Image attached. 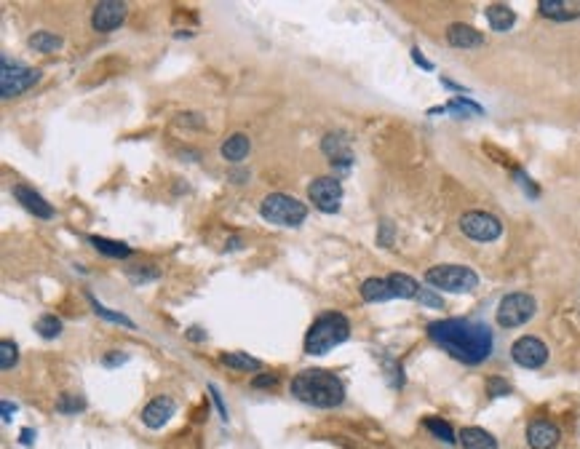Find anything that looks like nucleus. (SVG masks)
Wrapping results in <instances>:
<instances>
[{
    "label": "nucleus",
    "instance_id": "nucleus-37",
    "mask_svg": "<svg viewBox=\"0 0 580 449\" xmlns=\"http://www.w3.org/2000/svg\"><path fill=\"white\" fill-rule=\"evenodd\" d=\"M209 396H211V401H214V407H217V412H219V417L228 423L230 420V414H228V407H225V401H222V396H219V390H217V385H209Z\"/></svg>",
    "mask_w": 580,
    "mask_h": 449
},
{
    "label": "nucleus",
    "instance_id": "nucleus-23",
    "mask_svg": "<svg viewBox=\"0 0 580 449\" xmlns=\"http://www.w3.org/2000/svg\"><path fill=\"white\" fill-rule=\"evenodd\" d=\"M439 112H452L455 118H463V121H465L468 115H484V107L482 105H476L473 99L458 97V99H452L447 107H434L431 110V115H439Z\"/></svg>",
    "mask_w": 580,
    "mask_h": 449
},
{
    "label": "nucleus",
    "instance_id": "nucleus-19",
    "mask_svg": "<svg viewBox=\"0 0 580 449\" xmlns=\"http://www.w3.org/2000/svg\"><path fill=\"white\" fill-rule=\"evenodd\" d=\"M249 150H252V139H249L246 134H233V136H228V139L222 142V147H219L222 158L230 161V163H241V161L249 156Z\"/></svg>",
    "mask_w": 580,
    "mask_h": 449
},
{
    "label": "nucleus",
    "instance_id": "nucleus-8",
    "mask_svg": "<svg viewBox=\"0 0 580 449\" xmlns=\"http://www.w3.org/2000/svg\"><path fill=\"white\" fill-rule=\"evenodd\" d=\"M460 231H463V235H468L471 241L492 243L503 235V222L495 214H489V211H465L460 217Z\"/></svg>",
    "mask_w": 580,
    "mask_h": 449
},
{
    "label": "nucleus",
    "instance_id": "nucleus-12",
    "mask_svg": "<svg viewBox=\"0 0 580 449\" xmlns=\"http://www.w3.org/2000/svg\"><path fill=\"white\" fill-rule=\"evenodd\" d=\"M562 441V431L559 425L543 417H535L527 423V444L532 449H554Z\"/></svg>",
    "mask_w": 580,
    "mask_h": 449
},
{
    "label": "nucleus",
    "instance_id": "nucleus-3",
    "mask_svg": "<svg viewBox=\"0 0 580 449\" xmlns=\"http://www.w3.org/2000/svg\"><path fill=\"white\" fill-rule=\"evenodd\" d=\"M348 337H351V321L340 310H324L305 334V353L324 356V353L335 351L337 345H342Z\"/></svg>",
    "mask_w": 580,
    "mask_h": 449
},
{
    "label": "nucleus",
    "instance_id": "nucleus-39",
    "mask_svg": "<svg viewBox=\"0 0 580 449\" xmlns=\"http://www.w3.org/2000/svg\"><path fill=\"white\" fill-rule=\"evenodd\" d=\"M177 121H180L182 126H193V129H204L206 126L204 115H198V112H182Z\"/></svg>",
    "mask_w": 580,
    "mask_h": 449
},
{
    "label": "nucleus",
    "instance_id": "nucleus-14",
    "mask_svg": "<svg viewBox=\"0 0 580 449\" xmlns=\"http://www.w3.org/2000/svg\"><path fill=\"white\" fill-rule=\"evenodd\" d=\"M174 412H177L174 399H169V396H156V399L142 409V423H145L147 428L158 431V428H163V425L169 423L171 417H174Z\"/></svg>",
    "mask_w": 580,
    "mask_h": 449
},
{
    "label": "nucleus",
    "instance_id": "nucleus-40",
    "mask_svg": "<svg viewBox=\"0 0 580 449\" xmlns=\"http://www.w3.org/2000/svg\"><path fill=\"white\" fill-rule=\"evenodd\" d=\"M252 385H254V388H276V385H278V375H273V372H270V375L254 377Z\"/></svg>",
    "mask_w": 580,
    "mask_h": 449
},
{
    "label": "nucleus",
    "instance_id": "nucleus-6",
    "mask_svg": "<svg viewBox=\"0 0 580 449\" xmlns=\"http://www.w3.org/2000/svg\"><path fill=\"white\" fill-rule=\"evenodd\" d=\"M535 313H538V303H535L532 294H527V291H511V294H506L497 303L495 318L503 329H516L524 327L527 321H532Z\"/></svg>",
    "mask_w": 580,
    "mask_h": 449
},
{
    "label": "nucleus",
    "instance_id": "nucleus-32",
    "mask_svg": "<svg viewBox=\"0 0 580 449\" xmlns=\"http://www.w3.org/2000/svg\"><path fill=\"white\" fill-rule=\"evenodd\" d=\"M487 396H489V399H503V396H511V385L506 383V377H500V375L487 377Z\"/></svg>",
    "mask_w": 580,
    "mask_h": 449
},
{
    "label": "nucleus",
    "instance_id": "nucleus-41",
    "mask_svg": "<svg viewBox=\"0 0 580 449\" xmlns=\"http://www.w3.org/2000/svg\"><path fill=\"white\" fill-rule=\"evenodd\" d=\"M412 59H414V64H420L423 70H428V73L434 70V64H431V62L425 59V57H423V51H420V49H412Z\"/></svg>",
    "mask_w": 580,
    "mask_h": 449
},
{
    "label": "nucleus",
    "instance_id": "nucleus-44",
    "mask_svg": "<svg viewBox=\"0 0 580 449\" xmlns=\"http://www.w3.org/2000/svg\"><path fill=\"white\" fill-rule=\"evenodd\" d=\"M33 438H35V431H33V428H25V431H22V433H19V441H22V444H33Z\"/></svg>",
    "mask_w": 580,
    "mask_h": 449
},
{
    "label": "nucleus",
    "instance_id": "nucleus-45",
    "mask_svg": "<svg viewBox=\"0 0 580 449\" xmlns=\"http://www.w3.org/2000/svg\"><path fill=\"white\" fill-rule=\"evenodd\" d=\"M13 412H16V407H11L8 401H3V420H6V423H11Z\"/></svg>",
    "mask_w": 580,
    "mask_h": 449
},
{
    "label": "nucleus",
    "instance_id": "nucleus-34",
    "mask_svg": "<svg viewBox=\"0 0 580 449\" xmlns=\"http://www.w3.org/2000/svg\"><path fill=\"white\" fill-rule=\"evenodd\" d=\"M393 238H396L393 222H390V219H380V228H377V246L390 249V246H393Z\"/></svg>",
    "mask_w": 580,
    "mask_h": 449
},
{
    "label": "nucleus",
    "instance_id": "nucleus-43",
    "mask_svg": "<svg viewBox=\"0 0 580 449\" xmlns=\"http://www.w3.org/2000/svg\"><path fill=\"white\" fill-rule=\"evenodd\" d=\"M246 180H249V171H230V182L241 185L246 182Z\"/></svg>",
    "mask_w": 580,
    "mask_h": 449
},
{
    "label": "nucleus",
    "instance_id": "nucleus-1",
    "mask_svg": "<svg viewBox=\"0 0 580 449\" xmlns=\"http://www.w3.org/2000/svg\"><path fill=\"white\" fill-rule=\"evenodd\" d=\"M425 332L447 356H452L455 361L465 366L484 364L492 356V351H495L492 329L487 327L484 321H473V318H439V321H431Z\"/></svg>",
    "mask_w": 580,
    "mask_h": 449
},
{
    "label": "nucleus",
    "instance_id": "nucleus-21",
    "mask_svg": "<svg viewBox=\"0 0 580 449\" xmlns=\"http://www.w3.org/2000/svg\"><path fill=\"white\" fill-rule=\"evenodd\" d=\"M361 300L364 303H388L393 300V291L388 279H366L361 284Z\"/></svg>",
    "mask_w": 580,
    "mask_h": 449
},
{
    "label": "nucleus",
    "instance_id": "nucleus-11",
    "mask_svg": "<svg viewBox=\"0 0 580 449\" xmlns=\"http://www.w3.org/2000/svg\"><path fill=\"white\" fill-rule=\"evenodd\" d=\"M126 22V3L118 0H102L91 13V27L97 33H112Z\"/></svg>",
    "mask_w": 580,
    "mask_h": 449
},
{
    "label": "nucleus",
    "instance_id": "nucleus-22",
    "mask_svg": "<svg viewBox=\"0 0 580 449\" xmlns=\"http://www.w3.org/2000/svg\"><path fill=\"white\" fill-rule=\"evenodd\" d=\"M388 284H390V291H393V300H417L420 294V286L412 276H404V273H390L388 276Z\"/></svg>",
    "mask_w": 580,
    "mask_h": 449
},
{
    "label": "nucleus",
    "instance_id": "nucleus-36",
    "mask_svg": "<svg viewBox=\"0 0 580 449\" xmlns=\"http://www.w3.org/2000/svg\"><path fill=\"white\" fill-rule=\"evenodd\" d=\"M129 361V353L123 351H108L105 356H102V366H108V369H115V366H121Z\"/></svg>",
    "mask_w": 580,
    "mask_h": 449
},
{
    "label": "nucleus",
    "instance_id": "nucleus-5",
    "mask_svg": "<svg viewBox=\"0 0 580 449\" xmlns=\"http://www.w3.org/2000/svg\"><path fill=\"white\" fill-rule=\"evenodd\" d=\"M425 284L452 294H465L479 286V276L465 265H434L431 270H425Z\"/></svg>",
    "mask_w": 580,
    "mask_h": 449
},
{
    "label": "nucleus",
    "instance_id": "nucleus-25",
    "mask_svg": "<svg viewBox=\"0 0 580 449\" xmlns=\"http://www.w3.org/2000/svg\"><path fill=\"white\" fill-rule=\"evenodd\" d=\"M423 425L434 433L441 444H447V447H455L458 444V436H455V431H452V425L447 423V420H441V417H434V414H428V417H423Z\"/></svg>",
    "mask_w": 580,
    "mask_h": 449
},
{
    "label": "nucleus",
    "instance_id": "nucleus-13",
    "mask_svg": "<svg viewBox=\"0 0 580 449\" xmlns=\"http://www.w3.org/2000/svg\"><path fill=\"white\" fill-rule=\"evenodd\" d=\"M321 150L324 156L332 161V166L337 163L340 169H351L353 163V153H351V142L342 132H329L324 139H321Z\"/></svg>",
    "mask_w": 580,
    "mask_h": 449
},
{
    "label": "nucleus",
    "instance_id": "nucleus-16",
    "mask_svg": "<svg viewBox=\"0 0 580 449\" xmlns=\"http://www.w3.org/2000/svg\"><path fill=\"white\" fill-rule=\"evenodd\" d=\"M538 11L540 16L554 19V22H572V19H580V0H540Z\"/></svg>",
    "mask_w": 580,
    "mask_h": 449
},
{
    "label": "nucleus",
    "instance_id": "nucleus-24",
    "mask_svg": "<svg viewBox=\"0 0 580 449\" xmlns=\"http://www.w3.org/2000/svg\"><path fill=\"white\" fill-rule=\"evenodd\" d=\"M88 243L97 249L99 255L112 257V260H129L132 257V249L121 241H110V238H102V235H88Z\"/></svg>",
    "mask_w": 580,
    "mask_h": 449
},
{
    "label": "nucleus",
    "instance_id": "nucleus-31",
    "mask_svg": "<svg viewBox=\"0 0 580 449\" xmlns=\"http://www.w3.org/2000/svg\"><path fill=\"white\" fill-rule=\"evenodd\" d=\"M19 361V348L13 340H3L0 342V366L3 369H13Z\"/></svg>",
    "mask_w": 580,
    "mask_h": 449
},
{
    "label": "nucleus",
    "instance_id": "nucleus-35",
    "mask_svg": "<svg viewBox=\"0 0 580 449\" xmlns=\"http://www.w3.org/2000/svg\"><path fill=\"white\" fill-rule=\"evenodd\" d=\"M417 303L425 305V308H434V310H444V300L436 294V291L431 289H420V294H417Z\"/></svg>",
    "mask_w": 580,
    "mask_h": 449
},
{
    "label": "nucleus",
    "instance_id": "nucleus-4",
    "mask_svg": "<svg viewBox=\"0 0 580 449\" xmlns=\"http://www.w3.org/2000/svg\"><path fill=\"white\" fill-rule=\"evenodd\" d=\"M260 214L270 225H281V228H300L308 217V206L303 201L291 198L284 193H270L262 198L260 204Z\"/></svg>",
    "mask_w": 580,
    "mask_h": 449
},
{
    "label": "nucleus",
    "instance_id": "nucleus-30",
    "mask_svg": "<svg viewBox=\"0 0 580 449\" xmlns=\"http://www.w3.org/2000/svg\"><path fill=\"white\" fill-rule=\"evenodd\" d=\"M35 329L40 337H46V340H54V337H59L62 334V321L57 316H51V313H46V316H40L35 321Z\"/></svg>",
    "mask_w": 580,
    "mask_h": 449
},
{
    "label": "nucleus",
    "instance_id": "nucleus-27",
    "mask_svg": "<svg viewBox=\"0 0 580 449\" xmlns=\"http://www.w3.org/2000/svg\"><path fill=\"white\" fill-rule=\"evenodd\" d=\"M30 49L40 51V54H51V51H59L62 49V35H57V33H46V30H40V33H35V35H30Z\"/></svg>",
    "mask_w": 580,
    "mask_h": 449
},
{
    "label": "nucleus",
    "instance_id": "nucleus-20",
    "mask_svg": "<svg viewBox=\"0 0 580 449\" xmlns=\"http://www.w3.org/2000/svg\"><path fill=\"white\" fill-rule=\"evenodd\" d=\"M484 13H487V22L495 33H506V30L516 25V11L506 3H492V6H487Z\"/></svg>",
    "mask_w": 580,
    "mask_h": 449
},
{
    "label": "nucleus",
    "instance_id": "nucleus-7",
    "mask_svg": "<svg viewBox=\"0 0 580 449\" xmlns=\"http://www.w3.org/2000/svg\"><path fill=\"white\" fill-rule=\"evenodd\" d=\"M40 81V70L25 67L19 62H11L8 57H3V70H0V97L13 99L19 94H25L27 88Z\"/></svg>",
    "mask_w": 580,
    "mask_h": 449
},
{
    "label": "nucleus",
    "instance_id": "nucleus-18",
    "mask_svg": "<svg viewBox=\"0 0 580 449\" xmlns=\"http://www.w3.org/2000/svg\"><path fill=\"white\" fill-rule=\"evenodd\" d=\"M458 444L463 449H497V438L479 425H468L458 433Z\"/></svg>",
    "mask_w": 580,
    "mask_h": 449
},
{
    "label": "nucleus",
    "instance_id": "nucleus-42",
    "mask_svg": "<svg viewBox=\"0 0 580 449\" xmlns=\"http://www.w3.org/2000/svg\"><path fill=\"white\" fill-rule=\"evenodd\" d=\"M206 337H209V334H206L204 329L201 327H190L187 329V340H193V342H204Z\"/></svg>",
    "mask_w": 580,
    "mask_h": 449
},
{
    "label": "nucleus",
    "instance_id": "nucleus-15",
    "mask_svg": "<svg viewBox=\"0 0 580 449\" xmlns=\"http://www.w3.org/2000/svg\"><path fill=\"white\" fill-rule=\"evenodd\" d=\"M13 198H16L30 214H35V217H40V219L54 217V206H51L40 193H35L30 185H13Z\"/></svg>",
    "mask_w": 580,
    "mask_h": 449
},
{
    "label": "nucleus",
    "instance_id": "nucleus-26",
    "mask_svg": "<svg viewBox=\"0 0 580 449\" xmlns=\"http://www.w3.org/2000/svg\"><path fill=\"white\" fill-rule=\"evenodd\" d=\"M86 300H88V305L94 308V313H97L99 318H105V321H110V324H121V327H126V329H137V324H134V321L126 316V313H118V310H108V308L99 303V300L94 297V294H91V291L86 294Z\"/></svg>",
    "mask_w": 580,
    "mask_h": 449
},
{
    "label": "nucleus",
    "instance_id": "nucleus-2",
    "mask_svg": "<svg viewBox=\"0 0 580 449\" xmlns=\"http://www.w3.org/2000/svg\"><path fill=\"white\" fill-rule=\"evenodd\" d=\"M291 396L315 409H335L345 401V383L329 369H303L291 377Z\"/></svg>",
    "mask_w": 580,
    "mask_h": 449
},
{
    "label": "nucleus",
    "instance_id": "nucleus-46",
    "mask_svg": "<svg viewBox=\"0 0 580 449\" xmlns=\"http://www.w3.org/2000/svg\"><path fill=\"white\" fill-rule=\"evenodd\" d=\"M241 246H243V241H241V238H230V241L225 243V252H238Z\"/></svg>",
    "mask_w": 580,
    "mask_h": 449
},
{
    "label": "nucleus",
    "instance_id": "nucleus-9",
    "mask_svg": "<svg viewBox=\"0 0 580 449\" xmlns=\"http://www.w3.org/2000/svg\"><path fill=\"white\" fill-rule=\"evenodd\" d=\"M308 198L313 201V206L324 214H337L340 204H342V185L335 177H318L308 185Z\"/></svg>",
    "mask_w": 580,
    "mask_h": 449
},
{
    "label": "nucleus",
    "instance_id": "nucleus-33",
    "mask_svg": "<svg viewBox=\"0 0 580 449\" xmlns=\"http://www.w3.org/2000/svg\"><path fill=\"white\" fill-rule=\"evenodd\" d=\"M126 276H129L132 284H147V281H156L161 273H158L153 265H145V267H129Z\"/></svg>",
    "mask_w": 580,
    "mask_h": 449
},
{
    "label": "nucleus",
    "instance_id": "nucleus-38",
    "mask_svg": "<svg viewBox=\"0 0 580 449\" xmlns=\"http://www.w3.org/2000/svg\"><path fill=\"white\" fill-rule=\"evenodd\" d=\"M514 174H516V180H519V182H521V187H524V193L530 195V198H538V195H540V190L535 187V182H532V180H530V177H527V174H524V171H521V169H516V171H514Z\"/></svg>",
    "mask_w": 580,
    "mask_h": 449
},
{
    "label": "nucleus",
    "instance_id": "nucleus-28",
    "mask_svg": "<svg viewBox=\"0 0 580 449\" xmlns=\"http://www.w3.org/2000/svg\"><path fill=\"white\" fill-rule=\"evenodd\" d=\"M222 364L236 369V372H257L260 369V361L249 356V353H222Z\"/></svg>",
    "mask_w": 580,
    "mask_h": 449
},
{
    "label": "nucleus",
    "instance_id": "nucleus-17",
    "mask_svg": "<svg viewBox=\"0 0 580 449\" xmlns=\"http://www.w3.org/2000/svg\"><path fill=\"white\" fill-rule=\"evenodd\" d=\"M447 43L455 49H479V46H484V35L476 27L455 22L447 27Z\"/></svg>",
    "mask_w": 580,
    "mask_h": 449
},
{
    "label": "nucleus",
    "instance_id": "nucleus-10",
    "mask_svg": "<svg viewBox=\"0 0 580 449\" xmlns=\"http://www.w3.org/2000/svg\"><path fill=\"white\" fill-rule=\"evenodd\" d=\"M511 358L521 369H540L548 361V348L538 337H519L511 345Z\"/></svg>",
    "mask_w": 580,
    "mask_h": 449
},
{
    "label": "nucleus",
    "instance_id": "nucleus-29",
    "mask_svg": "<svg viewBox=\"0 0 580 449\" xmlns=\"http://www.w3.org/2000/svg\"><path fill=\"white\" fill-rule=\"evenodd\" d=\"M86 409V399L83 396H75V393H62L57 399V412L59 414H78Z\"/></svg>",
    "mask_w": 580,
    "mask_h": 449
}]
</instances>
